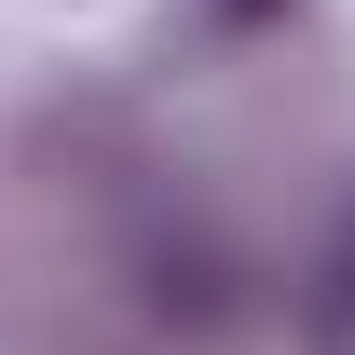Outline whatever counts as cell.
<instances>
[{"mask_svg": "<svg viewBox=\"0 0 355 355\" xmlns=\"http://www.w3.org/2000/svg\"><path fill=\"white\" fill-rule=\"evenodd\" d=\"M273 14H287V0H219V28H273Z\"/></svg>", "mask_w": 355, "mask_h": 355, "instance_id": "3957f363", "label": "cell"}, {"mask_svg": "<svg viewBox=\"0 0 355 355\" xmlns=\"http://www.w3.org/2000/svg\"><path fill=\"white\" fill-rule=\"evenodd\" d=\"M137 273H150V314H164V328H191V342H219L232 314H246V301H232L246 273H232L219 246H205V232H164V246H150Z\"/></svg>", "mask_w": 355, "mask_h": 355, "instance_id": "6da1fadb", "label": "cell"}, {"mask_svg": "<svg viewBox=\"0 0 355 355\" xmlns=\"http://www.w3.org/2000/svg\"><path fill=\"white\" fill-rule=\"evenodd\" d=\"M301 355H355V205L328 219V246H314V273H301Z\"/></svg>", "mask_w": 355, "mask_h": 355, "instance_id": "7a4b0ae2", "label": "cell"}]
</instances>
